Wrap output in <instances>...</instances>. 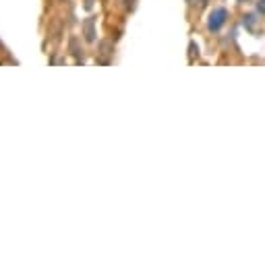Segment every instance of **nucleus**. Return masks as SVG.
I'll list each match as a JSON object with an SVG mask.
<instances>
[{"mask_svg":"<svg viewBox=\"0 0 265 263\" xmlns=\"http://www.w3.org/2000/svg\"><path fill=\"white\" fill-rule=\"evenodd\" d=\"M224 23H226V8H214L212 15H209V21H207L209 29H212V31H218Z\"/></svg>","mask_w":265,"mask_h":263,"instance_id":"nucleus-1","label":"nucleus"},{"mask_svg":"<svg viewBox=\"0 0 265 263\" xmlns=\"http://www.w3.org/2000/svg\"><path fill=\"white\" fill-rule=\"evenodd\" d=\"M259 10L265 12V0H259Z\"/></svg>","mask_w":265,"mask_h":263,"instance_id":"nucleus-2","label":"nucleus"}]
</instances>
